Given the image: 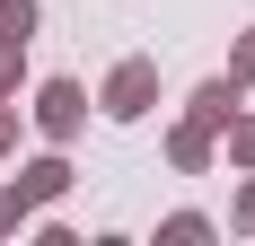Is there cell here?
<instances>
[{"label": "cell", "instance_id": "obj_5", "mask_svg": "<svg viewBox=\"0 0 255 246\" xmlns=\"http://www.w3.org/2000/svg\"><path fill=\"white\" fill-rule=\"evenodd\" d=\"M167 158H176V167H203V158H211V132H203V123H176V132H167Z\"/></svg>", "mask_w": 255, "mask_h": 246}, {"label": "cell", "instance_id": "obj_8", "mask_svg": "<svg viewBox=\"0 0 255 246\" xmlns=\"http://www.w3.org/2000/svg\"><path fill=\"white\" fill-rule=\"evenodd\" d=\"M229 79H238V88H247V79H255V26H247V35H238V53H229Z\"/></svg>", "mask_w": 255, "mask_h": 246}, {"label": "cell", "instance_id": "obj_12", "mask_svg": "<svg viewBox=\"0 0 255 246\" xmlns=\"http://www.w3.org/2000/svg\"><path fill=\"white\" fill-rule=\"evenodd\" d=\"M238 220H247V229H255V185H247V194H238Z\"/></svg>", "mask_w": 255, "mask_h": 246}, {"label": "cell", "instance_id": "obj_6", "mask_svg": "<svg viewBox=\"0 0 255 246\" xmlns=\"http://www.w3.org/2000/svg\"><path fill=\"white\" fill-rule=\"evenodd\" d=\"M35 35V0H0V44H26Z\"/></svg>", "mask_w": 255, "mask_h": 246}, {"label": "cell", "instance_id": "obj_1", "mask_svg": "<svg viewBox=\"0 0 255 246\" xmlns=\"http://www.w3.org/2000/svg\"><path fill=\"white\" fill-rule=\"evenodd\" d=\"M79 123H88V88H79V79H44V88H35V132H44V141H71Z\"/></svg>", "mask_w": 255, "mask_h": 246}, {"label": "cell", "instance_id": "obj_7", "mask_svg": "<svg viewBox=\"0 0 255 246\" xmlns=\"http://www.w3.org/2000/svg\"><path fill=\"white\" fill-rule=\"evenodd\" d=\"M229 158H238V167H255V115H229Z\"/></svg>", "mask_w": 255, "mask_h": 246}, {"label": "cell", "instance_id": "obj_2", "mask_svg": "<svg viewBox=\"0 0 255 246\" xmlns=\"http://www.w3.org/2000/svg\"><path fill=\"white\" fill-rule=\"evenodd\" d=\"M158 106V71L150 62H115V71H106V115L115 123H141Z\"/></svg>", "mask_w": 255, "mask_h": 246}, {"label": "cell", "instance_id": "obj_4", "mask_svg": "<svg viewBox=\"0 0 255 246\" xmlns=\"http://www.w3.org/2000/svg\"><path fill=\"white\" fill-rule=\"evenodd\" d=\"M229 115H238V79H203V88H194V123H203V132H220Z\"/></svg>", "mask_w": 255, "mask_h": 246}, {"label": "cell", "instance_id": "obj_11", "mask_svg": "<svg viewBox=\"0 0 255 246\" xmlns=\"http://www.w3.org/2000/svg\"><path fill=\"white\" fill-rule=\"evenodd\" d=\"M9 141H18V106L0 97V149H9Z\"/></svg>", "mask_w": 255, "mask_h": 246}, {"label": "cell", "instance_id": "obj_9", "mask_svg": "<svg viewBox=\"0 0 255 246\" xmlns=\"http://www.w3.org/2000/svg\"><path fill=\"white\" fill-rule=\"evenodd\" d=\"M18 53L26 44H0V97H18Z\"/></svg>", "mask_w": 255, "mask_h": 246}, {"label": "cell", "instance_id": "obj_3", "mask_svg": "<svg viewBox=\"0 0 255 246\" xmlns=\"http://www.w3.org/2000/svg\"><path fill=\"white\" fill-rule=\"evenodd\" d=\"M62 185H71V167H62V158H26V167H18V194H26V211H35V202H53Z\"/></svg>", "mask_w": 255, "mask_h": 246}, {"label": "cell", "instance_id": "obj_10", "mask_svg": "<svg viewBox=\"0 0 255 246\" xmlns=\"http://www.w3.org/2000/svg\"><path fill=\"white\" fill-rule=\"evenodd\" d=\"M26 220V194H18V185H9V194H0V238H9V229H18Z\"/></svg>", "mask_w": 255, "mask_h": 246}]
</instances>
